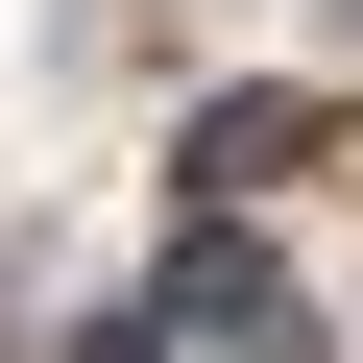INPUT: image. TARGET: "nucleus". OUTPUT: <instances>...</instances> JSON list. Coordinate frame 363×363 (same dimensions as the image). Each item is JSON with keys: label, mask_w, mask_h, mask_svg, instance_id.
Listing matches in <instances>:
<instances>
[{"label": "nucleus", "mask_w": 363, "mask_h": 363, "mask_svg": "<svg viewBox=\"0 0 363 363\" xmlns=\"http://www.w3.org/2000/svg\"><path fill=\"white\" fill-rule=\"evenodd\" d=\"M291 145H315V97H218V121H194V194H267Z\"/></svg>", "instance_id": "obj_2"}, {"label": "nucleus", "mask_w": 363, "mask_h": 363, "mask_svg": "<svg viewBox=\"0 0 363 363\" xmlns=\"http://www.w3.org/2000/svg\"><path fill=\"white\" fill-rule=\"evenodd\" d=\"M145 339H242V363H291V291H267V242H242V218H194V242H169V291H145Z\"/></svg>", "instance_id": "obj_1"}]
</instances>
